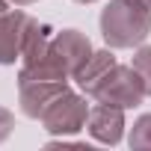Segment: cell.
I'll list each match as a JSON object with an SVG mask.
<instances>
[{
    "instance_id": "1",
    "label": "cell",
    "mask_w": 151,
    "mask_h": 151,
    "mask_svg": "<svg viewBox=\"0 0 151 151\" xmlns=\"http://www.w3.org/2000/svg\"><path fill=\"white\" fill-rule=\"evenodd\" d=\"M101 24H104L107 42H113V45H133V42L145 39V33L151 27V18H148V9L130 3V0H116V3L104 12Z\"/></svg>"
},
{
    "instance_id": "2",
    "label": "cell",
    "mask_w": 151,
    "mask_h": 151,
    "mask_svg": "<svg viewBox=\"0 0 151 151\" xmlns=\"http://www.w3.org/2000/svg\"><path fill=\"white\" fill-rule=\"evenodd\" d=\"M42 116L47 122V130H77L86 119V104L80 98H65V104L62 98H56Z\"/></svg>"
},
{
    "instance_id": "3",
    "label": "cell",
    "mask_w": 151,
    "mask_h": 151,
    "mask_svg": "<svg viewBox=\"0 0 151 151\" xmlns=\"http://www.w3.org/2000/svg\"><path fill=\"white\" fill-rule=\"evenodd\" d=\"M92 133L101 142H119L122 136V113L113 110V104H104L92 113Z\"/></svg>"
},
{
    "instance_id": "4",
    "label": "cell",
    "mask_w": 151,
    "mask_h": 151,
    "mask_svg": "<svg viewBox=\"0 0 151 151\" xmlns=\"http://www.w3.org/2000/svg\"><path fill=\"white\" fill-rule=\"evenodd\" d=\"M136 74H139L142 83H145V92H151V47L136 56Z\"/></svg>"
},
{
    "instance_id": "5",
    "label": "cell",
    "mask_w": 151,
    "mask_h": 151,
    "mask_svg": "<svg viewBox=\"0 0 151 151\" xmlns=\"http://www.w3.org/2000/svg\"><path fill=\"white\" fill-rule=\"evenodd\" d=\"M130 3H136V6H142V9H148V6H151V0H130Z\"/></svg>"
},
{
    "instance_id": "6",
    "label": "cell",
    "mask_w": 151,
    "mask_h": 151,
    "mask_svg": "<svg viewBox=\"0 0 151 151\" xmlns=\"http://www.w3.org/2000/svg\"><path fill=\"white\" fill-rule=\"evenodd\" d=\"M3 9H6V6H3V3H0V15H3Z\"/></svg>"
}]
</instances>
